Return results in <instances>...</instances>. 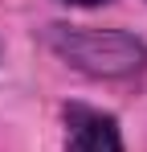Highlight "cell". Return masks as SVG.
Here are the masks:
<instances>
[{
    "instance_id": "cell-3",
    "label": "cell",
    "mask_w": 147,
    "mask_h": 152,
    "mask_svg": "<svg viewBox=\"0 0 147 152\" xmlns=\"http://www.w3.org/2000/svg\"><path fill=\"white\" fill-rule=\"evenodd\" d=\"M70 4H102V0H70Z\"/></svg>"
},
{
    "instance_id": "cell-2",
    "label": "cell",
    "mask_w": 147,
    "mask_h": 152,
    "mask_svg": "<svg viewBox=\"0 0 147 152\" xmlns=\"http://www.w3.org/2000/svg\"><path fill=\"white\" fill-rule=\"evenodd\" d=\"M66 124H70V152H122L115 115H102L94 107L74 103L66 111Z\"/></svg>"
},
{
    "instance_id": "cell-1",
    "label": "cell",
    "mask_w": 147,
    "mask_h": 152,
    "mask_svg": "<svg viewBox=\"0 0 147 152\" xmlns=\"http://www.w3.org/2000/svg\"><path fill=\"white\" fill-rule=\"evenodd\" d=\"M45 45L74 70L94 78H127L147 62V45L127 29H90V25H49Z\"/></svg>"
}]
</instances>
